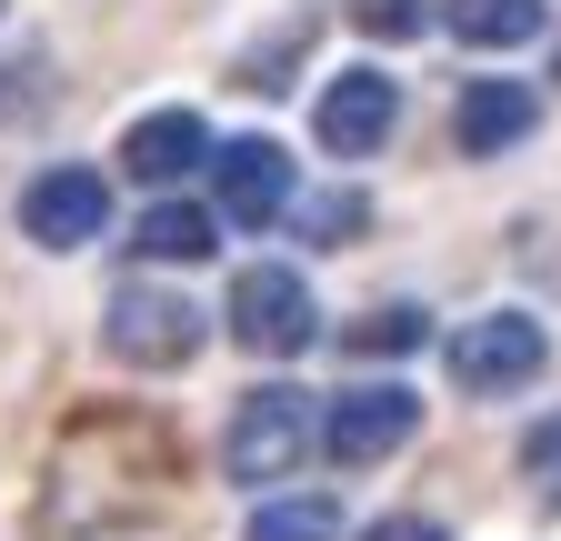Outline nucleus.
<instances>
[{"instance_id":"obj_8","label":"nucleus","mask_w":561,"mask_h":541,"mask_svg":"<svg viewBox=\"0 0 561 541\" xmlns=\"http://www.w3.org/2000/svg\"><path fill=\"white\" fill-rule=\"evenodd\" d=\"M391 120H401V91H391V71H341V81L311 101L321 151H341V161H371V151L391 141Z\"/></svg>"},{"instance_id":"obj_5","label":"nucleus","mask_w":561,"mask_h":541,"mask_svg":"<svg viewBox=\"0 0 561 541\" xmlns=\"http://www.w3.org/2000/svg\"><path fill=\"white\" fill-rule=\"evenodd\" d=\"M541 361H551V342H541L531 311H481V321L451 331V381L481 391V401H491V391H522Z\"/></svg>"},{"instance_id":"obj_3","label":"nucleus","mask_w":561,"mask_h":541,"mask_svg":"<svg viewBox=\"0 0 561 541\" xmlns=\"http://www.w3.org/2000/svg\"><path fill=\"white\" fill-rule=\"evenodd\" d=\"M231 342L261 352V361H291V352L321 342V301H311V281L291 261H251L231 281Z\"/></svg>"},{"instance_id":"obj_14","label":"nucleus","mask_w":561,"mask_h":541,"mask_svg":"<svg viewBox=\"0 0 561 541\" xmlns=\"http://www.w3.org/2000/svg\"><path fill=\"white\" fill-rule=\"evenodd\" d=\"M421 342H432V321H421L411 301H381L371 321L341 331V352H362V361H401V352H421Z\"/></svg>"},{"instance_id":"obj_9","label":"nucleus","mask_w":561,"mask_h":541,"mask_svg":"<svg viewBox=\"0 0 561 541\" xmlns=\"http://www.w3.org/2000/svg\"><path fill=\"white\" fill-rule=\"evenodd\" d=\"M210 151H221V141L201 130V111H140V120L121 130V171H130V181H151V191H171V181L201 171Z\"/></svg>"},{"instance_id":"obj_17","label":"nucleus","mask_w":561,"mask_h":541,"mask_svg":"<svg viewBox=\"0 0 561 541\" xmlns=\"http://www.w3.org/2000/svg\"><path fill=\"white\" fill-rule=\"evenodd\" d=\"M362 541H451V531H442V521H421V511H381Z\"/></svg>"},{"instance_id":"obj_18","label":"nucleus","mask_w":561,"mask_h":541,"mask_svg":"<svg viewBox=\"0 0 561 541\" xmlns=\"http://www.w3.org/2000/svg\"><path fill=\"white\" fill-rule=\"evenodd\" d=\"M522 471H561V422H541V431L522 441Z\"/></svg>"},{"instance_id":"obj_19","label":"nucleus","mask_w":561,"mask_h":541,"mask_svg":"<svg viewBox=\"0 0 561 541\" xmlns=\"http://www.w3.org/2000/svg\"><path fill=\"white\" fill-rule=\"evenodd\" d=\"M551 502H561V482H551Z\"/></svg>"},{"instance_id":"obj_13","label":"nucleus","mask_w":561,"mask_h":541,"mask_svg":"<svg viewBox=\"0 0 561 541\" xmlns=\"http://www.w3.org/2000/svg\"><path fill=\"white\" fill-rule=\"evenodd\" d=\"M241 541H341V502H321V492H291V502H261Z\"/></svg>"},{"instance_id":"obj_2","label":"nucleus","mask_w":561,"mask_h":541,"mask_svg":"<svg viewBox=\"0 0 561 541\" xmlns=\"http://www.w3.org/2000/svg\"><path fill=\"white\" fill-rule=\"evenodd\" d=\"M311 401L291 391V381H261V391H241V412H231V431H221V471L241 492H271L280 471H301V451H311Z\"/></svg>"},{"instance_id":"obj_16","label":"nucleus","mask_w":561,"mask_h":541,"mask_svg":"<svg viewBox=\"0 0 561 541\" xmlns=\"http://www.w3.org/2000/svg\"><path fill=\"white\" fill-rule=\"evenodd\" d=\"M351 21H362L371 41H411L421 31V0H351Z\"/></svg>"},{"instance_id":"obj_10","label":"nucleus","mask_w":561,"mask_h":541,"mask_svg":"<svg viewBox=\"0 0 561 541\" xmlns=\"http://www.w3.org/2000/svg\"><path fill=\"white\" fill-rule=\"evenodd\" d=\"M531 120H541V91H522V81H471V91L451 101V141H461L471 161H491V151L531 141Z\"/></svg>"},{"instance_id":"obj_4","label":"nucleus","mask_w":561,"mask_h":541,"mask_svg":"<svg viewBox=\"0 0 561 541\" xmlns=\"http://www.w3.org/2000/svg\"><path fill=\"white\" fill-rule=\"evenodd\" d=\"M210 191H221V200H210V211H221L231 231H271L280 211H291V151H280L271 141V130H241V141H221V151H210Z\"/></svg>"},{"instance_id":"obj_7","label":"nucleus","mask_w":561,"mask_h":541,"mask_svg":"<svg viewBox=\"0 0 561 541\" xmlns=\"http://www.w3.org/2000/svg\"><path fill=\"white\" fill-rule=\"evenodd\" d=\"M21 231H31L41 251H81V241H101V231H111V181L81 171V161L41 171V181L21 191Z\"/></svg>"},{"instance_id":"obj_11","label":"nucleus","mask_w":561,"mask_h":541,"mask_svg":"<svg viewBox=\"0 0 561 541\" xmlns=\"http://www.w3.org/2000/svg\"><path fill=\"white\" fill-rule=\"evenodd\" d=\"M442 21L461 50H522V41H541L551 0H442Z\"/></svg>"},{"instance_id":"obj_15","label":"nucleus","mask_w":561,"mask_h":541,"mask_svg":"<svg viewBox=\"0 0 561 541\" xmlns=\"http://www.w3.org/2000/svg\"><path fill=\"white\" fill-rule=\"evenodd\" d=\"M362 191H331V200H301V241H321V251H341V241H362Z\"/></svg>"},{"instance_id":"obj_6","label":"nucleus","mask_w":561,"mask_h":541,"mask_svg":"<svg viewBox=\"0 0 561 541\" xmlns=\"http://www.w3.org/2000/svg\"><path fill=\"white\" fill-rule=\"evenodd\" d=\"M411 431H421V391H401V381H362V391H341V401H331V422H321V441H331L341 471L391 461Z\"/></svg>"},{"instance_id":"obj_1","label":"nucleus","mask_w":561,"mask_h":541,"mask_svg":"<svg viewBox=\"0 0 561 541\" xmlns=\"http://www.w3.org/2000/svg\"><path fill=\"white\" fill-rule=\"evenodd\" d=\"M201 342H210V321H201V301H191V291L121 281V291L101 301V352H111L121 371H181Z\"/></svg>"},{"instance_id":"obj_12","label":"nucleus","mask_w":561,"mask_h":541,"mask_svg":"<svg viewBox=\"0 0 561 541\" xmlns=\"http://www.w3.org/2000/svg\"><path fill=\"white\" fill-rule=\"evenodd\" d=\"M130 251L140 261H210L221 251V211H201V200H151L140 231H130Z\"/></svg>"}]
</instances>
